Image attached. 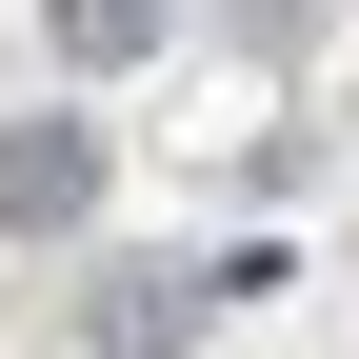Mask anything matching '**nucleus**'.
Segmentation results:
<instances>
[{
  "label": "nucleus",
  "mask_w": 359,
  "mask_h": 359,
  "mask_svg": "<svg viewBox=\"0 0 359 359\" xmlns=\"http://www.w3.org/2000/svg\"><path fill=\"white\" fill-rule=\"evenodd\" d=\"M60 60H80V80H120V60H160V0H60Z\"/></svg>",
  "instance_id": "nucleus-2"
},
{
  "label": "nucleus",
  "mask_w": 359,
  "mask_h": 359,
  "mask_svg": "<svg viewBox=\"0 0 359 359\" xmlns=\"http://www.w3.org/2000/svg\"><path fill=\"white\" fill-rule=\"evenodd\" d=\"M0 219H20V240H80V219H100V140H80V120H0Z\"/></svg>",
  "instance_id": "nucleus-1"
},
{
  "label": "nucleus",
  "mask_w": 359,
  "mask_h": 359,
  "mask_svg": "<svg viewBox=\"0 0 359 359\" xmlns=\"http://www.w3.org/2000/svg\"><path fill=\"white\" fill-rule=\"evenodd\" d=\"M180 320H200V280H120V299H100V339H120V359H160Z\"/></svg>",
  "instance_id": "nucleus-3"
}]
</instances>
